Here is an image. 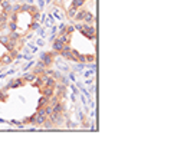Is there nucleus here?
Wrapping results in <instances>:
<instances>
[{"mask_svg": "<svg viewBox=\"0 0 187 168\" xmlns=\"http://www.w3.org/2000/svg\"><path fill=\"white\" fill-rule=\"evenodd\" d=\"M81 32L88 39H95V27H94V24H85L84 23V27H82Z\"/></svg>", "mask_w": 187, "mask_h": 168, "instance_id": "nucleus-1", "label": "nucleus"}, {"mask_svg": "<svg viewBox=\"0 0 187 168\" xmlns=\"http://www.w3.org/2000/svg\"><path fill=\"white\" fill-rule=\"evenodd\" d=\"M40 92H42L43 96L51 98V96L55 93V88H52V86H40Z\"/></svg>", "mask_w": 187, "mask_h": 168, "instance_id": "nucleus-2", "label": "nucleus"}, {"mask_svg": "<svg viewBox=\"0 0 187 168\" xmlns=\"http://www.w3.org/2000/svg\"><path fill=\"white\" fill-rule=\"evenodd\" d=\"M94 20H95L94 14H91V13L87 10V13H85V16H84V20H82V22H85V24H94Z\"/></svg>", "mask_w": 187, "mask_h": 168, "instance_id": "nucleus-3", "label": "nucleus"}, {"mask_svg": "<svg viewBox=\"0 0 187 168\" xmlns=\"http://www.w3.org/2000/svg\"><path fill=\"white\" fill-rule=\"evenodd\" d=\"M64 45H65V43H62L59 39H55V42H53V45H52V49H53L55 52H58V53H59V52L62 50Z\"/></svg>", "mask_w": 187, "mask_h": 168, "instance_id": "nucleus-4", "label": "nucleus"}, {"mask_svg": "<svg viewBox=\"0 0 187 168\" xmlns=\"http://www.w3.org/2000/svg\"><path fill=\"white\" fill-rule=\"evenodd\" d=\"M85 13H87V10H85V9H82V10H78L74 19H75L77 22H82V20H84V16H85Z\"/></svg>", "mask_w": 187, "mask_h": 168, "instance_id": "nucleus-5", "label": "nucleus"}, {"mask_svg": "<svg viewBox=\"0 0 187 168\" xmlns=\"http://www.w3.org/2000/svg\"><path fill=\"white\" fill-rule=\"evenodd\" d=\"M58 39H59L62 43H65V45H66V43H69V42H71V34H69V33L59 34V37H58Z\"/></svg>", "mask_w": 187, "mask_h": 168, "instance_id": "nucleus-6", "label": "nucleus"}, {"mask_svg": "<svg viewBox=\"0 0 187 168\" xmlns=\"http://www.w3.org/2000/svg\"><path fill=\"white\" fill-rule=\"evenodd\" d=\"M52 108H53V112H55V113H62V112H64V103L59 101L56 105H53Z\"/></svg>", "mask_w": 187, "mask_h": 168, "instance_id": "nucleus-7", "label": "nucleus"}, {"mask_svg": "<svg viewBox=\"0 0 187 168\" xmlns=\"http://www.w3.org/2000/svg\"><path fill=\"white\" fill-rule=\"evenodd\" d=\"M77 11H78V7H75V6H72V4H71V7L66 10V14H68L69 17H72V19H74V17H75V14H77Z\"/></svg>", "mask_w": 187, "mask_h": 168, "instance_id": "nucleus-8", "label": "nucleus"}, {"mask_svg": "<svg viewBox=\"0 0 187 168\" xmlns=\"http://www.w3.org/2000/svg\"><path fill=\"white\" fill-rule=\"evenodd\" d=\"M1 63H10L12 60H13V56L10 53H4V55H1Z\"/></svg>", "mask_w": 187, "mask_h": 168, "instance_id": "nucleus-9", "label": "nucleus"}, {"mask_svg": "<svg viewBox=\"0 0 187 168\" xmlns=\"http://www.w3.org/2000/svg\"><path fill=\"white\" fill-rule=\"evenodd\" d=\"M48 103H49V98H48V96H42V98L39 99V103H38V109H39V108L46 106Z\"/></svg>", "mask_w": 187, "mask_h": 168, "instance_id": "nucleus-10", "label": "nucleus"}, {"mask_svg": "<svg viewBox=\"0 0 187 168\" xmlns=\"http://www.w3.org/2000/svg\"><path fill=\"white\" fill-rule=\"evenodd\" d=\"M35 78H36V75L32 72V73H26V75L23 76V80H26V82H33Z\"/></svg>", "mask_w": 187, "mask_h": 168, "instance_id": "nucleus-11", "label": "nucleus"}, {"mask_svg": "<svg viewBox=\"0 0 187 168\" xmlns=\"http://www.w3.org/2000/svg\"><path fill=\"white\" fill-rule=\"evenodd\" d=\"M85 4V0H72V6H75V7H82Z\"/></svg>", "mask_w": 187, "mask_h": 168, "instance_id": "nucleus-12", "label": "nucleus"}, {"mask_svg": "<svg viewBox=\"0 0 187 168\" xmlns=\"http://www.w3.org/2000/svg\"><path fill=\"white\" fill-rule=\"evenodd\" d=\"M85 60H87V62H94V60H95V56L94 55H85Z\"/></svg>", "mask_w": 187, "mask_h": 168, "instance_id": "nucleus-13", "label": "nucleus"}, {"mask_svg": "<svg viewBox=\"0 0 187 168\" xmlns=\"http://www.w3.org/2000/svg\"><path fill=\"white\" fill-rule=\"evenodd\" d=\"M3 99H6V96H4L3 93H0V101H3Z\"/></svg>", "mask_w": 187, "mask_h": 168, "instance_id": "nucleus-14", "label": "nucleus"}, {"mask_svg": "<svg viewBox=\"0 0 187 168\" xmlns=\"http://www.w3.org/2000/svg\"><path fill=\"white\" fill-rule=\"evenodd\" d=\"M46 1H48V3H49V1H52V0H46Z\"/></svg>", "mask_w": 187, "mask_h": 168, "instance_id": "nucleus-15", "label": "nucleus"}, {"mask_svg": "<svg viewBox=\"0 0 187 168\" xmlns=\"http://www.w3.org/2000/svg\"><path fill=\"white\" fill-rule=\"evenodd\" d=\"M0 11H1V9H0Z\"/></svg>", "mask_w": 187, "mask_h": 168, "instance_id": "nucleus-16", "label": "nucleus"}, {"mask_svg": "<svg viewBox=\"0 0 187 168\" xmlns=\"http://www.w3.org/2000/svg\"><path fill=\"white\" fill-rule=\"evenodd\" d=\"M0 1H1V0H0Z\"/></svg>", "mask_w": 187, "mask_h": 168, "instance_id": "nucleus-17", "label": "nucleus"}]
</instances>
